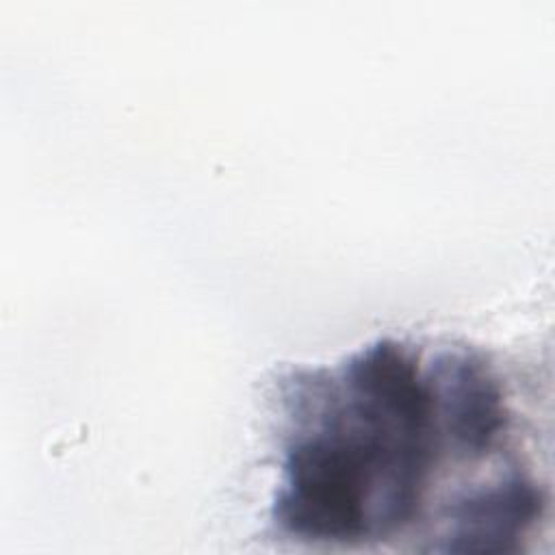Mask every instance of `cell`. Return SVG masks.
<instances>
[{"instance_id":"1","label":"cell","mask_w":555,"mask_h":555,"mask_svg":"<svg viewBox=\"0 0 555 555\" xmlns=\"http://www.w3.org/2000/svg\"><path fill=\"white\" fill-rule=\"evenodd\" d=\"M273 525L304 542L366 544L408 527L444 453L421 356L377 338L284 382Z\"/></svg>"},{"instance_id":"2","label":"cell","mask_w":555,"mask_h":555,"mask_svg":"<svg viewBox=\"0 0 555 555\" xmlns=\"http://www.w3.org/2000/svg\"><path fill=\"white\" fill-rule=\"evenodd\" d=\"M425 369L444 449L466 460L488 455L509 427L505 390L494 369L468 347L442 349Z\"/></svg>"},{"instance_id":"3","label":"cell","mask_w":555,"mask_h":555,"mask_svg":"<svg viewBox=\"0 0 555 555\" xmlns=\"http://www.w3.org/2000/svg\"><path fill=\"white\" fill-rule=\"evenodd\" d=\"M544 494L527 473L512 468L479 486L457 492L444 507L436 551L507 553L535 525Z\"/></svg>"}]
</instances>
